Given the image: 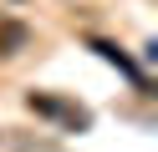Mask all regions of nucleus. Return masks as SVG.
Masks as SVG:
<instances>
[{
  "label": "nucleus",
  "mask_w": 158,
  "mask_h": 152,
  "mask_svg": "<svg viewBox=\"0 0 158 152\" xmlns=\"http://www.w3.org/2000/svg\"><path fill=\"white\" fill-rule=\"evenodd\" d=\"M26 107H31L36 117L56 122L61 132H87V127H92V111H87L82 101H72V96H56V91H31Z\"/></svg>",
  "instance_id": "1"
},
{
  "label": "nucleus",
  "mask_w": 158,
  "mask_h": 152,
  "mask_svg": "<svg viewBox=\"0 0 158 152\" xmlns=\"http://www.w3.org/2000/svg\"><path fill=\"white\" fill-rule=\"evenodd\" d=\"M26 46H31V25L0 10V61H10L15 51H26Z\"/></svg>",
  "instance_id": "2"
},
{
  "label": "nucleus",
  "mask_w": 158,
  "mask_h": 152,
  "mask_svg": "<svg viewBox=\"0 0 158 152\" xmlns=\"http://www.w3.org/2000/svg\"><path fill=\"white\" fill-rule=\"evenodd\" d=\"M92 51H102V56L112 61L117 71H127V76H133L138 86H143V71H138V66H133V61H127V56H123V51H117V46H107V41H92Z\"/></svg>",
  "instance_id": "3"
}]
</instances>
